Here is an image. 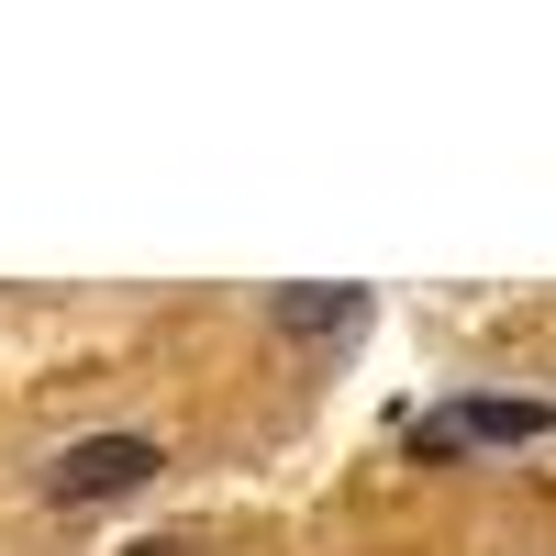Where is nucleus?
Wrapping results in <instances>:
<instances>
[{"instance_id":"nucleus-1","label":"nucleus","mask_w":556,"mask_h":556,"mask_svg":"<svg viewBox=\"0 0 556 556\" xmlns=\"http://www.w3.org/2000/svg\"><path fill=\"white\" fill-rule=\"evenodd\" d=\"M556 434L545 401H445L434 424H412V456H468V445H534Z\"/></svg>"},{"instance_id":"nucleus-2","label":"nucleus","mask_w":556,"mask_h":556,"mask_svg":"<svg viewBox=\"0 0 556 556\" xmlns=\"http://www.w3.org/2000/svg\"><path fill=\"white\" fill-rule=\"evenodd\" d=\"M156 468V434H78L56 468H45V501H112Z\"/></svg>"},{"instance_id":"nucleus-3","label":"nucleus","mask_w":556,"mask_h":556,"mask_svg":"<svg viewBox=\"0 0 556 556\" xmlns=\"http://www.w3.org/2000/svg\"><path fill=\"white\" fill-rule=\"evenodd\" d=\"M356 312H367V290H278V323H290V334H345Z\"/></svg>"}]
</instances>
